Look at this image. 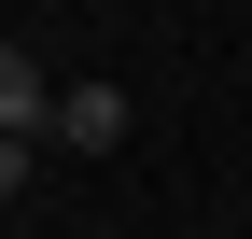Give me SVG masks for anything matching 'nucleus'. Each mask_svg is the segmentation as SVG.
I'll list each match as a JSON object with an SVG mask.
<instances>
[{
	"instance_id": "obj_1",
	"label": "nucleus",
	"mask_w": 252,
	"mask_h": 239,
	"mask_svg": "<svg viewBox=\"0 0 252 239\" xmlns=\"http://www.w3.org/2000/svg\"><path fill=\"white\" fill-rule=\"evenodd\" d=\"M0 141H56V84L28 42H0Z\"/></svg>"
},
{
	"instance_id": "obj_2",
	"label": "nucleus",
	"mask_w": 252,
	"mask_h": 239,
	"mask_svg": "<svg viewBox=\"0 0 252 239\" xmlns=\"http://www.w3.org/2000/svg\"><path fill=\"white\" fill-rule=\"evenodd\" d=\"M56 141H70V155H112L126 141V99L112 84H56Z\"/></svg>"
},
{
	"instance_id": "obj_3",
	"label": "nucleus",
	"mask_w": 252,
	"mask_h": 239,
	"mask_svg": "<svg viewBox=\"0 0 252 239\" xmlns=\"http://www.w3.org/2000/svg\"><path fill=\"white\" fill-rule=\"evenodd\" d=\"M28 169H42V141H0V197H28Z\"/></svg>"
}]
</instances>
